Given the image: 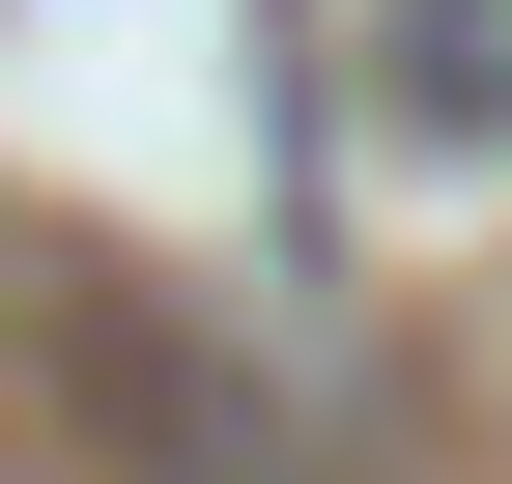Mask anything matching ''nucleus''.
Wrapping results in <instances>:
<instances>
[{
    "label": "nucleus",
    "mask_w": 512,
    "mask_h": 484,
    "mask_svg": "<svg viewBox=\"0 0 512 484\" xmlns=\"http://www.w3.org/2000/svg\"><path fill=\"white\" fill-rule=\"evenodd\" d=\"M399 114L427 143H512V0H399Z\"/></svg>",
    "instance_id": "1"
}]
</instances>
